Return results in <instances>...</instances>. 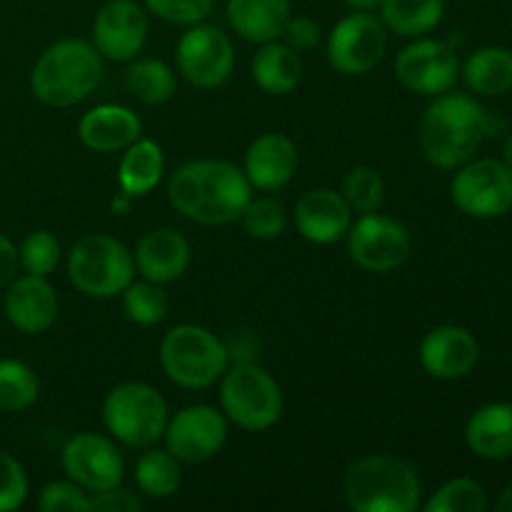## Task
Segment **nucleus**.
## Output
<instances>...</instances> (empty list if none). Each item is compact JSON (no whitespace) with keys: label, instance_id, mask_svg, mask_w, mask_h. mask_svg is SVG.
Listing matches in <instances>:
<instances>
[{"label":"nucleus","instance_id":"16","mask_svg":"<svg viewBox=\"0 0 512 512\" xmlns=\"http://www.w3.org/2000/svg\"><path fill=\"white\" fill-rule=\"evenodd\" d=\"M148 40V15L135 0H108L93 20V45L103 58L128 63Z\"/></svg>","mask_w":512,"mask_h":512},{"label":"nucleus","instance_id":"44","mask_svg":"<svg viewBox=\"0 0 512 512\" xmlns=\"http://www.w3.org/2000/svg\"><path fill=\"white\" fill-rule=\"evenodd\" d=\"M498 512H512V485L500 495L498 500Z\"/></svg>","mask_w":512,"mask_h":512},{"label":"nucleus","instance_id":"6","mask_svg":"<svg viewBox=\"0 0 512 512\" xmlns=\"http://www.w3.org/2000/svg\"><path fill=\"white\" fill-rule=\"evenodd\" d=\"M103 425L113 440L133 450H145L163 440L170 410L163 393L148 383H120L105 395Z\"/></svg>","mask_w":512,"mask_h":512},{"label":"nucleus","instance_id":"29","mask_svg":"<svg viewBox=\"0 0 512 512\" xmlns=\"http://www.w3.org/2000/svg\"><path fill=\"white\" fill-rule=\"evenodd\" d=\"M173 453L160 448H145L135 463V485L145 498H173L183 483V468Z\"/></svg>","mask_w":512,"mask_h":512},{"label":"nucleus","instance_id":"45","mask_svg":"<svg viewBox=\"0 0 512 512\" xmlns=\"http://www.w3.org/2000/svg\"><path fill=\"white\" fill-rule=\"evenodd\" d=\"M505 165L512 170V133L508 135V140H505Z\"/></svg>","mask_w":512,"mask_h":512},{"label":"nucleus","instance_id":"19","mask_svg":"<svg viewBox=\"0 0 512 512\" xmlns=\"http://www.w3.org/2000/svg\"><path fill=\"white\" fill-rule=\"evenodd\" d=\"M295 228L308 243L333 245L348 235L353 210L343 193L330 188H313L295 203Z\"/></svg>","mask_w":512,"mask_h":512},{"label":"nucleus","instance_id":"34","mask_svg":"<svg viewBox=\"0 0 512 512\" xmlns=\"http://www.w3.org/2000/svg\"><path fill=\"white\" fill-rule=\"evenodd\" d=\"M485 508L488 493L473 478L450 480L425 503V512H483Z\"/></svg>","mask_w":512,"mask_h":512},{"label":"nucleus","instance_id":"24","mask_svg":"<svg viewBox=\"0 0 512 512\" xmlns=\"http://www.w3.org/2000/svg\"><path fill=\"white\" fill-rule=\"evenodd\" d=\"M465 440L478 458H512V403H490L475 410L465 428Z\"/></svg>","mask_w":512,"mask_h":512},{"label":"nucleus","instance_id":"38","mask_svg":"<svg viewBox=\"0 0 512 512\" xmlns=\"http://www.w3.org/2000/svg\"><path fill=\"white\" fill-rule=\"evenodd\" d=\"M28 498V473L13 455L0 450V512H13Z\"/></svg>","mask_w":512,"mask_h":512},{"label":"nucleus","instance_id":"3","mask_svg":"<svg viewBox=\"0 0 512 512\" xmlns=\"http://www.w3.org/2000/svg\"><path fill=\"white\" fill-rule=\"evenodd\" d=\"M103 55L93 43L80 38H63L48 45L35 60L30 73V90L50 108H68L95 93L103 83Z\"/></svg>","mask_w":512,"mask_h":512},{"label":"nucleus","instance_id":"33","mask_svg":"<svg viewBox=\"0 0 512 512\" xmlns=\"http://www.w3.org/2000/svg\"><path fill=\"white\" fill-rule=\"evenodd\" d=\"M343 198L353 213H375L380 210L385 198V183L380 173L370 165H355L348 170L343 180Z\"/></svg>","mask_w":512,"mask_h":512},{"label":"nucleus","instance_id":"15","mask_svg":"<svg viewBox=\"0 0 512 512\" xmlns=\"http://www.w3.org/2000/svg\"><path fill=\"white\" fill-rule=\"evenodd\" d=\"M395 75L410 93L435 98V95L448 93L455 85L460 75V60L443 40L418 38L398 53Z\"/></svg>","mask_w":512,"mask_h":512},{"label":"nucleus","instance_id":"31","mask_svg":"<svg viewBox=\"0 0 512 512\" xmlns=\"http://www.w3.org/2000/svg\"><path fill=\"white\" fill-rule=\"evenodd\" d=\"M40 380L25 363L13 358H0V410L23 413L38 400Z\"/></svg>","mask_w":512,"mask_h":512},{"label":"nucleus","instance_id":"11","mask_svg":"<svg viewBox=\"0 0 512 512\" xmlns=\"http://www.w3.org/2000/svg\"><path fill=\"white\" fill-rule=\"evenodd\" d=\"M178 70L190 85L213 90L230 78L235 68V48L230 35L218 25H188L175 48Z\"/></svg>","mask_w":512,"mask_h":512},{"label":"nucleus","instance_id":"40","mask_svg":"<svg viewBox=\"0 0 512 512\" xmlns=\"http://www.w3.org/2000/svg\"><path fill=\"white\" fill-rule=\"evenodd\" d=\"M143 508L145 500L135 495L133 490H125L123 485L100 490V493H90V512H135Z\"/></svg>","mask_w":512,"mask_h":512},{"label":"nucleus","instance_id":"20","mask_svg":"<svg viewBox=\"0 0 512 512\" xmlns=\"http://www.w3.org/2000/svg\"><path fill=\"white\" fill-rule=\"evenodd\" d=\"M298 170V148L283 133H263L250 143L243 160V173L250 185L265 193L285 188Z\"/></svg>","mask_w":512,"mask_h":512},{"label":"nucleus","instance_id":"37","mask_svg":"<svg viewBox=\"0 0 512 512\" xmlns=\"http://www.w3.org/2000/svg\"><path fill=\"white\" fill-rule=\"evenodd\" d=\"M43 512H90V493L73 480H53L38 495Z\"/></svg>","mask_w":512,"mask_h":512},{"label":"nucleus","instance_id":"17","mask_svg":"<svg viewBox=\"0 0 512 512\" xmlns=\"http://www.w3.org/2000/svg\"><path fill=\"white\" fill-rule=\"evenodd\" d=\"M5 318L25 335H40L55 323L60 310L58 293L43 275H20L5 293Z\"/></svg>","mask_w":512,"mask_h":512},{"label":"nucleus","instance_id":"8","mask_svg":"<svg viewBox=\"0 0 512 512\" xmlns=\"http://www.w3.org/2000/svg\"><path fill=\"white\" fill-rule=\"evenodd\" d=\"M220 410L228 423L248 433L273 428L283 415V390L273 375L255 363H238L223 373Z\"/></svg>","mask_w":512,"mask_h":512},{"label":"nucleus","instance_id":"12","mask_svg":"<svg viewBox=\"0 0 512 512\" xmlns=\"http://www.w3.org/2000/svg\"><path fill=\"white\" fill-rule=\"evenodd\" d=\"M163 440L165 450L173 453L180 463H208L228 440V418L213 405H188L170 415Z\"/></svg>","mask_w":512,"mask_h":512},{"label":"nucleus","instance_id":"41","mask_svg":"<svg viewBox=\"0 0 512 512\" xmlns=\"http://www.w3.org/2000/svg\"><path fill=\"white\" fill-rule=\"evenodd\" d=\"M280 38L298 53H305V50H313L320 43V25L313 18H305V15H295V18L290 15Z\"/></svg>","mask_w":512,"mask_h":512},{"label":"nucleus","instance_id":"28","mask_svg":"<svg viewBox=\"0 0 512 512\" xmlns=\"http://www.w3.org/2000/svg\"><path fill=\"white\" fill-rule=\"evenodd\" d=\"M378 10L385 28L403 38H420L440 25L445 0H383Z\"/></svg>","mask_w":512,"mask_h":512},{"label":"nucleus","instance_id":"21","mask_svg":"<svg viewBox=\"0 0 512 512\" xmlns=\"http://www.w3.org/2000/svg\"><path fill=\"white\" fill-rule=\"evenodd\" d=\"M135 270L140 278L165 285L178 280L190 265V243L175 228H153L135 245Z\"/></svg>","mask_w":512,"mask_h":512},{"label":"nucleus","instance_id":"42","mask_svg":"<svg viewBox=\"0 0 512 512\" xmlns=\"http://www.w3.org/2000/svg\"><path fill=\"white\" fill-rule=\"evenodd\" d=\"M20 268V255H18V245L13 243L10 238L0 235V285L10 283L15 278Z\"/></svg>","mask_w":512,"mask_h":512},{"label":"nucleus","instance_id":"32","mask_svg":"<svg viewBox=\"0 0 512 512\" xmlns=\"http://www.w3.org/2000/svg\"><path fill=\"white\" fill-rule=\"evenodd\" d=\"M123 298V313L135 325H158L168 318L170 300L163 285L153 280H133L128 288L120 293Z\"/></svg>","mask_w":512,"mask_h":512},{"label":"nucleus","instance_id":"35","mask_svg":"<svg viewBox=\"0 0 512 512\" xmlns=\"http://www.w3.org/2000/svg\"><path fill=\"white\" fill-rule=\"evenodd\" d=\"M240 220H243V228L250 238L275 240L288 228V210L280 200L268 198V195L265 198H250Z\"/></svg>","mask_w":512,"mask_h":512},{"label":"nucleus","instance_id":"4","mask_svg":"<svg viewBox=\"0 0 512 512\" xmlns=\"http://www.w3.org/2000/svg\"><path fill=\"white\" fill-rule=\"evenodd\" d=\"M420 495L423 485L415 468L395 455H365L343 478V498L355 512H415Z\"/></svg>","mask_w":512,"mask_h":512},{"label":"nucleus","instance_id":"25","mask_svg":"<svg viewBox=\"0 0 512 512\" xmlns=\"http://www.w3.org/2000/svg\"><path fill=\"white\" fill-rule=\"evenodd\" d=\"M165 173V153L160 143L140 135L135 143L123 150V158L118 165V185L120 193L128 198H143L153 193Z\"/></svg>","mask_w":512,"mask_h":512},{"label":"nucleus","instance_id":"1","mask_svg":"<svg viewBox=\"0 0 512 512\" xmlns=\"http://www.w3.org/2000/svg\"><path fill=\"white\" fill-rule=\"evenodd\" d=\"M253 198L243 168L230 160L200 158L183 163L168 180V200L183 218L200 225H228L240 220Z\"/></svg>","mask_w":512,"mask_h":512},{"label":"nucleus","instance_id":"23","mask_svg":"<svg viewBox=\"0 0 512 512\" xmlns=\"http://www.w3.org/2000/svg\"><path fill=\"white\" fill-rule=\"evenodd\" d=\"M230 28L248 43L280 40L290 18L288 0H228L225 5Z\"/></svg>","mask_w":512,"mask_h":512},{"label":"nucleus","instance_id":"13","mask_svg":"<svg viewBox=\"0 0 512 512\" xmlns=\"http://www.w3.org/2000/svg\"><path fill=\"white\" fill-rule=\"evenodd\" d=\"M450 195L470 218H500L512 208V170L500 160L463 163L450 185Z\"/></svg>","mask_w":512,"mask_h":512},{"label":"nucleus","instance_id":"22","mask_svg":"<svg viewBox=\"0 0 512 512\" xmlns=\"http://www.w3.org/2000/svg\"><path fill=\"white\" fill-rule=\"evenodd\" d=\"M143 123L125 105L103 103L90 108L78 123V138L95 153H118L140 138Z\"/></svg>","mask_w":512,"mask_h":512},{"label":"nucleus","instance_id":"2","mask_svg":"<svg viewBox=\"0 0 512 512\" xmlns=\"http://www.w3.org/2000/svg\"><path fill=\"white\" fill-rule=\"evenodd\" d=\"M485 135H488V113L470 95H435L420 120V145L425 158L445 170L468 163Z\"/></svg>","mask_w":512,"mask_h":512},{"label":"nucleus","instance_id":"30","mask_svg":"<svg viewBox=\"0 0 512 512\" xmlns=\"http://www.w3.org/2000/svg\"><path fill=\"white\" fill-rule=\"evenodd\" d=\"M125 88L143 105H163L173 100L178 83L168 63L158 58H140L125 70Z\"/></svg>","mask_w":512,"mask_h":512},{"label":"nucleus","instance_id":"5","mask_svg":"<svg viewBox=\"0 0 512 512\" xmlns=\"http://www.w3.org/2000/svg\"><path fill=\"white\" fill-rule=\"evenodd\" d=\"M160 365L178 388L205 390L230 368V350L203 325L180 323L160 343Z\"/></svg>","mask_w":512,"mask_h":512},{"label":"nucleus","instance_id":"10","mask_svg":"<svg viewBox=\"0 0 512 512\" xmlns=\"http://www.w3.org/2000/svg\"><path fill=\"white\" fill-rule=\"evenodd\" d=\"M385 48H388V28L383 20L365 10H355L330 30L325 53L335 73L353 78V75L370 73L383 60Z\"/></svg>","mask_w":512,"mask_h":512},{"label":"nucleus","instance_id":"18","mask_svg":"<svg viewBox=\"0 0 512 512\" xmlns=\"http://www.w3.org/2000/svg\"><path fill=\"white\" fill-rule=\"evenodd\" d=\"M480 348L475 335L460 325H438L420 343V365L438 380L465 378L475 368Z\"/></svg>","mask_w":512,"mask_h":512},{"label":"nucleus","instance_id":"39","mask_svg":"<svg viewBox=\"0 0 512 512\" xmlns=\"http://www.w3.org/2000/svg\"><path fill=\"white\" fill-rule=\"evenodd\" d=\"M143 3L165 23L195 25L213 13L215 0H143Z\"/></svg>","mask_w":512,"mask_h":512},{"label":"nucleus","instance_id":"43","mask_svg":"<svg viewBox=\"0 0 512 512\" xmlns=\"http://www.w3.org/2000/svg\"><path fill=\"white\" fill-rule=\"evenodd\" d=\"M343 3L353 10H365V13H373V10H378L380 5H383V0H343Z\"/></svg>","mask_w":512,"mask_h":512},{"label":"nucleus","instance_id":"26","mask_svg":"<svg viewBox=\"0 0 512 512\" xmlns=\"http://www.w3.org/2000/svg\"><path fill=\"white\" fill-rule=\"evenodd\" d=\"M250 70H253L255 85L268 95H290L303 80L300 53L290 48L288 43H278V40L260 45L253 63H250Z\"/></svg>","mask_w":512,"mask_h":512},{"label":"nucleus","instance_id":"7","mask_svg":"<svg viewBox=\"0 0 512 512\" xmlns=\"http://www.w3.org/2000/svg\"><path fill=\"white\" fill-rule=\"evenodd\" d=\"M68 278L88 298H115L135 280L133 253L113 235L88 233L70 248Z\"/></svg>","mask_w":512,"mask_h":512},{"label":"nucleus","instance_id":"27","mask_svg":"<svg viewBox=\"0 0 512 512\" xmlns=\"http://www.w3.org/2000/svg\"><path fill=\"white\" fill-rule=\"evenodd\" d=\"M465 85L478 95H503L512 88V53L500 45L475 50L463 68Z\"/></svg>","mask_w":512,"mask_h":512},{"label":"nucleus","instance_id":"9","mask_svg":"<svg viewBox=\"0 0 512 512\" xmlns=\"http://www.w3.org/2000/svg\"><path fill=\"white\" fill-rule=\"evenodd\" d=\"M348 253L358 268L368 273H390L408 263L413 235L405 223L390 215L363 213L348 230Z\"/></svg>","mask_w":512,"mask_h":512},{"label":"nucleus","instance_id":"14","mask_svg":"<svg viewBox=\"0 0 512 512\" xmlns=\"http://www.w3.org/2000/svg\"><path fill=\"white\" fill-rule=\"evenodd\" d=\"M60 465L65 475L88 493L115 488L123 483L125 475V460L115 448L113 438L90 433V430L75 433L73 438L65 440L60 450Z\"/></svg>","mask_w":512,"mask_h":512},{"label":"nucleus","instance_id":"36","mask_svg":"<svg viewBox=\"0 0 512 512\" xmlns=\"http://www.w3.org/2000/svg\"><path fill=\"white\" fill-rule=\"evenodd\" d=\"M20 268L30 275H43L48 278L60 263V243L48 230H33L25 235L23 243L18 245Z\"/></svg>","mask_w":512,"mask_h":512}]
</instances>
